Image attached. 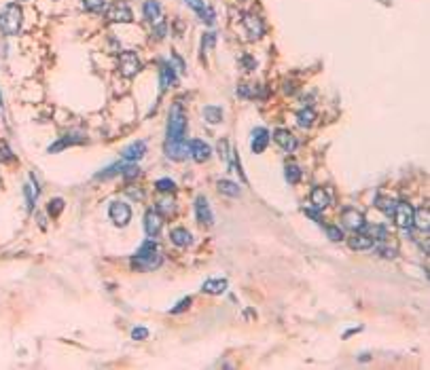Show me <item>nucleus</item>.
Wrapping results in <instances>:
<instances>
[{"mask_svg":"<svg viewBox=\"0 0 430 370\" xmlns=\"http://www.w3.org/2000/svg\"><path fill=\"white\" fill-rule=\"evenodd\" d=\"M159 264H161V252H159V245L155 243L153 239L144 241V243L140 245L138 254L132 258V269H134V271H142V273L155 271V269L159 267Z\"/></svg>","mask_w":430,"mask_h":370,"instance_id":"f257e3e1","label":"nucleus"},{"mask_svg":"<svg viewBox=\"0 0 430 370\" xmlns=\"http://www.w3.org/2000/svg\"><path fill=\"white\" fill-rule=\"evenodd\" d=\"M24 24V11L17 3H9L0 9V30L7 36H17Z\"/></svg>","mask_w":430,"mask_h":370,"instance_id":"f03ea898","label":"nucleus"},{"mask_svg":"<svg viewBox=\"0 0 430 370\" xmlns=\"http://www.w3.org/2000/svg\"><path fill=\"white\" fill-rule=\"evenodd\" d=\"M186 131V116L180 104H174L170 110V121H167V140H184Z\"/></svg>","mask_w":430,"mask_h":370,"instance_id":"7ed1b4c3","label":"nucleus"},{"mask_svg":"<svg viewBox=\"0 0 430 370\" xmlns=\"http://www.w3.org/2000/svg\"><path fill=\"white\" fill-rule=\"evenodd\" d=\"M140 68H142V62L134 51H123L121 55H119V72H121V76L134 79L140 72Z\"/></svg>","mask_w":430,"mask_h":370,"instance_id":"20e7f679","label":"nucleus"},{"mask_svg":"<svg viewBox=\"0 0 430 370\" xmlns=\"http://www.w3.org/2000/svg\"><path fill=\"white\" fill-rule=\"evenodd\" d=\"M392 218H394V224L403 231H409L414 226V205L407 203V201H397L394 205V211H392Z\"/></svg>","mask_w":430,"mask_h":370,"instance_id":"39448f33","label":"nucleus"},{"mask_svg":"<svg viewBox=\"0 0 430 370\" xmlns=\"http://www.w3.org/2000/svg\"><path fill=\"white\" fill-rule=\"evenodd\" d=\"M341 224L343 228H348V231H363L365 228V214L363 211H358L356 207H346L341 211Z\"/></svg>","mask_w":430,"mask_h":370,"instance_id":"423d86ee","label":"nucleus"},{"mask_svg":"<svg viewBox=\"0 0 430 370\" xmlns=\"http://www.w3.org/2000/svg\"><path fill=\"white\" fill-rule=\"evenodd\" d=\"M165 157L172 161H184L189 157V142L186 140H165Z\"/></svg>","mask_w":430,"mask_h":370,"instance_id":"0eeeda50","label":"nucleus"},{"mask_svg":"<svg viewBox=\"0 0 430 370\" xmlns=\"http://www.w3.org/2000/svg\"><path fill=\"white\" fill-rule=\"evenodd\" d=\"M108 214H110V220L117 226H125L132 220V207L127 203H123V201H113Z\"/></svg>","mask_w":430,"mask_h":370,"instance_id":"6e6552de","label":"nucleus"},{"mask_svg":"<svg viewBox=\"0 0 430 370\" xmlns=\"http://www.w3.org/2000/svg\"><path fill=\"white\" fill-rule=\"evenodd\" d=\"M163 228V218L159 214V209H148L144 214V231L151 239H155Z\"/></svg>","mask_w":430,"mask_h":370,"instance_id":"1a4fd4ad","label":"nucleus"},{"mask_svg":"<svg viewBox=\"0 0 430 370\" xmlns=\"http://www.w3.org/2000/svg\"><path fill=\"white\" fill-rule=\"evenodd\" d=\"M242 24H244V30L248 32V36L252 41H259L263 34H265V24L261 22V17H256L252 13H248V15L242 17Z\"/></svg>","mask_w":430,"mask_h":370,"instance_id":"9d476101","label":"nucleus"},{"mask_svg":"<svg viewBox=\"0 0 430 370\" xmlns=\"http://www.w3.org/2000/svg\"><path fill=\"white\" fill-rule=\"evenodd\" d=\"M106 17L110 22H123V24H129L134 20L132 15V9L127 7V3H115L108 11H106Z\"/></svg>","mask_w":430,"mask_h":370,"instance_id":"9b49d317","label":"nucleus"},{"mask_svg":"<svg viewBox=\"0 0 430 370\" xmlns=\"http://www.w3.org/2000/svg\"><path fill=\"white\" fill-rule=\"evenodd\" d=\"M210 146L203 142V140H191L189 142V154L193 157V161H197V163H203V161H208L210 159Z\"/></svg>","mask_w":430,"mask_h":370,"instance_id":"f8f14e48","label":"nucleus"},{"mask_svg":"<svg viewBox=\"0 0 430 370\" xmlns=\"http://www.w3.org/2000/svg\"><path fill=\"white\" fill-rule=\"evenodd\" d=\"M176 79H178L176 68L172 64H161V68H159V89H161V93L167 89V87L174 85Z\"/></svg>","mask_w":430,"mask_h":370,"instance_id":"ddd939ff","label":"nucleus"},{"mask_svg":"<svg viewBox=\"0 0 430 370\" xmlns=\"http://www.w3.org/2000/svg\"><path fill=\"white\" fill-rule=\"evenodd\" d=\"M144 152H146V144L140 140V142H132L129 146H125L121 150V157L125 159V161H129V163H136V161H140V159L144 157Z\"/></svg>","mask_w":430,"mask_h":370,"instance_id":"4468645a","label":"nucleus"},{"mask_svg":"<svg viewBox=\"0 0 430 370\" xmlns=\"http://www.w3.org/2000/svg\"><path fill=\"white\" fill-rule=\"evenodd\" d=\"M269 144V131L265 127H256L252 131V140H250V146H252V152H263Z\"/></svg>","mask_w":430,"mask_h":370,"instance_id":"2eb2a0df","label":"nucleus"},{"mask_svg":"<svg viewBox=\"0 0 430 370\" xmlns=\"http://www.w3.org/2000/svg\"><path fill=\"white\" fill-rule=\"evenodd\" d=\"M273 140H276V144L282 146L286 152H292V150L297 148L295 135H292L290 131H286V129H276V131H273Z\"/></svg>","mask_w":430,"mask_h":370,"instance_id":"dca6fc26","label":"nucleus"},{"mask_svg":"<svg viewBox=\"0 0 430 370\" xmlns=\"http://www.w3.org/2000/svg\"><path fill=\"white\" fill-rule=\"evenodd\" d=\"M195 214H197V220L201 224H212V209H210V203L205 197H197L195 199Z\"/></svg>","mask_w":430,"mask_h":370,"instance_id":"f3484780","label":"nucleus"},{"mask_svg":"<svg viewBox=\"0 0 430 370\" xmlns=\"http://www.w3.org/2000/svg\"><path fill=\"white\" fill-rule=\"evenodd\" d=\"M309 203H312V207H316V209H324V207H329V203H331V195L326 192L322 186H316L314 190H312V195H309Z\"/></svg>","mask_w":430,"mask_h":370,"instance_id":"a211bd4d","label":"nucleus"},{"mask_svg":"<svg viewBox=\"0 0 430 370\" xmlns=\"http://www.w3.org/2000/svg\"><path fill=\"white\" fill-rule=\"evenodd\" d=\"M414 226L422 233H428L430 231V211L428 207H418L414 209Z\"/></svg>","mask_w":430,"mask_h":370,"instance_id":"6ab92c4d","label":"nucleus"},{"mask_svg":"<svg viewBox=\"0 0 430 370\" xmlns=\"http://www.w3.org/2000/svg\"><path fill=\"white\" fill-rule=\"evenodd\" d=\"M348 245H350L352 250H371V248H373V239H371L367 233L356 231V233L348 239Z\"/></svg>","mask_w":430,"mask_h":370,"instance_id":"aec40b11","label":"nucleus"},{"mask_svg":"<svg viewBox=\"0 0 430 370\" xmlns=\"http://www.w3.org/2000/svg\"><path fill=\"white\" fill-rule=\"evenodd\" d=\"M170 239L174 245H178V248H186V245H191L193 241V235L186 231V228L178 226V228H172V233H170Z\"/></svg>","mask_w":430,"mask_h":370,"instance_id":"412c9836","label":"nucleus"},{"mask_svg":"<svg viewBox=\"0 0 430 370\" xmlns=\"http://www.w3.org/2000/svg\"><path fill=\"white\" fill-rule=\"evenodd\" d=\"M201 290L205 292V294H222L227 290V279H208V281H203V286H201Z\"/></svg>","mask_w":430,"mask_h":370,"instance_id":"4be33fe9","label":"nucleus"},{"mask_svg":"<svg viewBox=\"0 0 430 370\" xmlns=\"http://www.w3.org/2000/svg\"><path fill=\"white\" fill-rule=\"evenodd\" d=\"M39 182L34 184V176L30 173V182L24 186V195H26V201H28V209L34 207V203H36V197H39Z\"/></svg>","mask_w":430,"mask_h":370,"instance_id":"5701e85b","label":"nucleus"},{"mask_svg":"<svg viewBox=\"0 0 430 370\" xmlns=\"http://www.w3.org/2000/svg\"><path fill=\"white\" fill-rule=\"evenodd\" d=\"M142 11H144V17H146L148 22H159V17H161V5L157 3V0H146Z\"/></svg>","mask_w":430,"mask_h":370,"instance_id":"b1692460","label":"nucleus"},{"mask_svg":"<svg viewBox=\"0 0 430 370\" xmlns=\"http://www.w3.org/2000/svg\"><path fill=\"white\" fill-rule=\"evenodd\" d=\"M314 119H316V112L312 108H303L301 112H297V123H299V127H312L314 125Z\"/></svg>","mask_w":430,"mask_h":370,"instance_id":"393cba45","label":"nucleus"},{"mask_svg":"<svg viewBox=\"0 0 430 370\" xmlns=\"http://www.w3.org/2000/svg\"><path fill=\"white\" fill-rule=\"evenodd\" d=\"M203 119L212 123V125H216V123L222 121V110L218 108V106H205L203 108Z\"/></svg>","mask_w":430,"mask_h":370,"instance_id":"a878e982","label":"nucleus"},{"mask_svg":"<svg viewBox=\"0 0 430 370\" xmlns=\"http://www.w3.org/2000/svg\"><path fill=\"white\" fill-rule=\"evenodd\" d=\"M218 190L227 197H239V186L231 180H218Z\"/></svg>","mask_w":430,"mask_h":370,"instance_id":"bb28decb","label":"nucleus"},{"mask_svg":"<svg viewBox=\"0 0 430 370\" xmlns=\"http://www.w3.org/2000/svg\"><path fill=\"white\" fill-rule=\"evenodd\" d=\"M284 178H286V182H290V184H297V182L301 180V169H299V165H297V163H288V165L284 167Z\"/></svg>","mask_w":430,"mask_h":370,"instance_id":"cd10ccee","label":"nucleus"},{"mask_svg":"<svg viewBox=\"0 0 430 370\" xmlns=\"http://www.w3.org/2000/svg\"><path fill=\"white\" fill-rule=\"evenodd\" d=\"M83 142H85V138H62L58 144H51V146H49V152H58V150H62V148H66V146L83 144Z\"/></svg>","mask_w":430,"mask_h":370,"instance_id":"c85d7f7f","label":"nucleus"},{"mask_svg":"<svg viewBox=\"0 0 430 370\" xmlns=\"http://www.w3.org/2000/svg\"><path fill=\"white\" fill-rule=\"evenodd\" d=\"M365 228H367V235L373 239V241H386V237H388V231L384 226H380V224H375V226H367L365 224Z\"/></svg>","mask_w":430,"mask_h":370,"instance_id":"c756f323","label":"nucleus"},{"mask_svg":"<svg viewBox=\"0 0 430 370\" xmlns=\"http://www.w3.org/2000/svg\"><path fill=\"white\" fill-rule=\"evenodd\" d=\"M377 207H380L386 216L392 218V211H394V205H397V201H392V199H384V197H377Z\"/></svg>","mask_w":430,"mask_h":370,"instance_id":"7c9ffc66","label":"nucleus"},{"mask_svg":"<svg viewBox=\"0 0 430 370\" xmlns=\"http://www.w3.org/2000/svg\"><path fill=\"white\" fill-rule=\"evenodd\" d=\"M155 188H157L159 192H174L176 184H174V180H170V178H161V180L155 182Z\"/></svg>","mask_w":430,"mask_h":370,"instance_id":"2f4dec72","label":"nucleus"},{"mask_svg":"<svg viewBox=\"0 0 430 370\" xmlns=\"http://www.w3.org/2000/svg\"><path fill=\"white\" fill-rule=\"evenodd\" d=\"M121 169H123L121 163H115V165H110L106 171L96 173V180H106V178H110V176H115V173H121Z\"/></svg>","mask_w":430,"mask_h":370,"instance_id":"473e14b6","label":"nucleus"},{"mask_svg":"<svg viewBox=\"0 0 430 370\" xmlns=\"http://www.w3.org/2000/svg\"><path fill=\"white\" fill-rule=\"evenodd\" d=\"M231 152L233 150H229V142H227V140H220V142H218V154H220V159L225 163H231Z\"/></svg>","mask_w":430,"mask_h":370,"instance_id":"72a5a7b5","label":"nucleus"},{"mask_svg":"<svg viewBox=\"0 0 430 370\" xmlns=\"http://www.w3.org/2000/svg\"><path fill=\"white\" fill-rule=\"evenodd\" d=\"M375 250L380 252L384 258H397V248H390V245H386L384 241H380L375 245Z\"/></svg>","mask_w":430,"mask_h":370,"instance_id":"f704fd0d","label":"nucleus"},{"mask_svg":"<svg viewBox=\"0 0 430 370\" xmlns=\"http://www.w3.org/2000/svg\"><path fill=\"white\" fill-rule=\"evenodd\" d=\"M104 5H106V0H83V7L87 11H94V13H100L102 9H104Z\"/></svg>","mask_w":430,"mask_h":370,"instance_id":"c9c22d12","label":"nucleus"},{"mask_svg":"<svg viewBox=\"0 0 430 370\" xmlns=\"http://www.w3.org/2000/svg\"><path fill=\"white\" fill-rule=\"evenodd\" d=\"M64 209V199H51L47 205V211L51 216H60V211Z\"/></svg>","mask_w":430,"mask_h":370,"instance_id":"e433bc0d","label":"nucleus"},{"mask_svg":"<svg viewBox=\"0 0 430 370\" xmlns=\"http://www.w3.org/2000/svg\"><path fill=\"white\" fill-rule=\"evenodd\" d=\"M140 173V167L138 165H134V163H129V165H123V169H121V176L125 180H132V178H136V176Z\"/></svg>","mask_w":430,"mask_h":370,"instance_id":"4c0bfd02","label":"nucleus"},{"mask_svg":"<svg viewBox=\"0 0 430 370\" xmlns=\"http://www.w3.org/2000/svg\"><path fill=\"white\" fill-rule=\"evenodd\" d=\"M326 235H329L331 241H341L343 239V231H341V228L339 226H331V224L326 226Z\"/></svg>","mask_w":430,"mask_h":370,"instance_id":"58836bf2","label":"nucleus"},{"mask_svg":"<svg viewBox=\"0 0 430 370\" xmlns=\"http://www.w3.org/2000/svg\"><path fill=\"white\" fill-rule=\"evenodd\" d=\"M214 38H216V36H214L212 32H208V34L203 36V41H201V49H203V53L212 51V47H214Z\"/></svg>","mask_w":430,"mask_h":370,"instance_id":"ea45409f","label":"nucleus"},{"mask_svg":"<svg viewBox=\"0 0 430 370\" xmlns=\"http://www.w3.org/2000/svg\"><path fill=\"white\" fill-rule=\"evenodd\" d=\"M303 211H305V214H307L309 218H312L314 222H318V224H322V216H320V209H316V207H305Z\"/></svg>","mask_w":430,"mask_h":370,"instance_id":"a19ab883","label":"nucleus"},{"mask_svg":"<svg viewBox=\"0 0 430 370\" xmlns=\"http://www.w3.org/2000/svg\"><path fill=\"white\" fill-rule=\"evenodd\" d=\"M132 339H136V341H144V339H148V330H146V328H134V330H132Z\"/></svg>","mask_w":430,"mask_h":370,"instance_id":"79ce46f5","label":"nucleus"},{"mask_svg":"<svg viewBox=\"0 0 430 370\" xmlns=\"http://www.w3.org/2000/svg\"><path fill=\"white\" fill-rule=\"evenodd\" d=\"M199 15H201V20L208 24V26L214 24V11H212V9H205V7H203V9L199 11Z\"/></svg>","mask_w":430,"mask_h":370,"instance_id":"37998d69","label":"nucleus"},{"mask_svg":"<svg viewBox=\"0 0 430 370\" xmlns=\"http://www.w3.org/2000/svg\"><path fill=\"white\" fill-rule=\"evenodd\" d=\"M165 30H167V26H165L163 22H159V24H157V28L153 30V36H157V38H163V36H165Z\"/></svg>","mask_w":430,"mask_h":370,"instance_id":"c03bdc74","label":"nucleus"},{"mask_svg":"<svg viewBox=\"0 0 430 370\" xmlns=\"http://www.w3.org/2000/svg\"><path fill=\"white\" fill-rule=\"evenodd\" d=\"M184 3H186L189 7H191L193 11H197V13H199V11L205 7V5H203V0H184Z\"/></svg>","mask_w":430,"mask_h":370,"instance_id":"a18cd8bd","label":"nucleus"},{"mask_svg":"<svg viewBox=\"0 0 430 370\" xmlns=\"http://www.w3.org/2000/svg\"><path fill=\"white\" fill-rule=\"evenodd\" d=\"M189 305H191V298H182V301L178 303V307H174V309H172V313H180V311H184Z\"/></svg>","mask_w":430,"mask_h":370,"instance_id":"49530a36","label":"nucleus"},{"mask_svg":"<svg viewBox=\"0 0 430 370\" xmlns=\"http://www.w3.org/2000/svg\"><path fill=\"white\" fill-rule=\"evenodd\" d=\"M172 62L176 64V72H184V62L176 55V53H172Z\"/></svg>","mask_w":430,"mask_h":370,"instance_id":"de8ad7c7","label":"nucleus"},{"mask_svg":"<svg viewBox=\"0 0 430 370\" xmlns=\"http://www.w3.org/2000/svg\"><path fill=\"white\" fill-rule=\"evenodd\" d=\"M0 157H3V159H13V154L9 152V148H7L5 142H0Z\"/></svg>","mask_w":430,"mask_h":370,"instance_id":"09e8293b","label":"nucleus"},{"mask_svg":"<svg viewBox=\"0 0 430 370\" xmlns=\"http://www.w3.org/2000/svg\"><path fill=\"white\" fill-rule=\"evenodd\" d=\"M159 209H163L165 214H172V211H174V205H170V201H159Z\"/></svg>","mask_w":430,"mask_h":370,"instance_id":"8fccbe9b","label":"nucleus"},{"mask_svg":"<svg viewBox=\"0 0 430 370\" xmlns=\"http://www.w3.org/2000/svg\"><path fill=\"white\" fill-rule=\"evenodd\" d=\"M0 114H3V95H0Z\"/></svg>","mask_w":430,"mask_h":370,"instance_id":"3c124183","label":"nucleus"}]
</instances>
